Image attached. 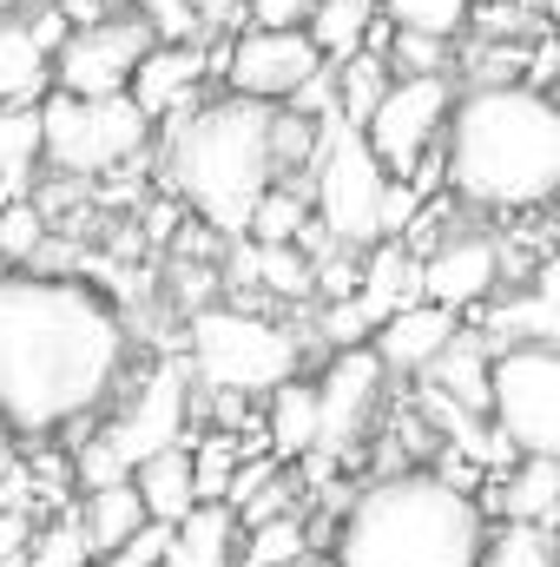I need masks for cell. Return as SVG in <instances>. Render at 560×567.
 <instances>
[{
    "label": "cell",
    "mask_w": 560,
    "mask_h": 567,
    "mask_svg": "<svg viewBox=\"0 0 560 567\" xmlns=\"http://www.w3.org/2000/svg\"><path fill=\"white\" fill-rule=\"evenodd\" d=\"M33 555V522L27 508H0V567H27Z\"/></svg>",
    "instance_id": "obj_38"
},
{
    "label": "cell",
    "mask_w": 560,
    "mask_h": 567,
    "mask_svg": "<svg viewBox=\"0 0 560 567\" xmlns=\"http://www.w3.org/2000/svg\"><path fill=\"white\" fill-rule=\"evenodd\" d=\"M271 126H278V106L231 93V100L178 113L172 133H165V178H172V192L225 245L251 238L258 205L271 198V185H283Z\"/></svg>",
    "instance_id": "obj_4"
},
{
    "label": "cell",
    "mask_w": 560,
    "mask_h": 567,
    "mask_svg": "<svg viewBox=\"0 0 560 567\" xmlns=\"http://www.w3.org/2000/svg\"><path fill=\"white\" fill-rule=\"evenodd\" d=\"M416 258H422V297L442 303V310H462V317L475 303H488L495 284H501V245L481 238V231H448L442 245H428Z\"/></svg>",
    "instance_id": "obj_14"
},
{
    "label": "cell",
    "mask_w": 560,
    "mask_h": 567,
    "mask_svg": "<svg viewBox=\"0 0 560 567\" xmlns=\"http://www.w3.org/2000/svg\"><path fill=\"white\" fill-rule=\"evenodd\" d=\"M238 535H245L238 508L205 502V508H191V522H178V528H172V561H165V567H245Z\"/></svg>",
    "instance_id": "obj_19"
},
{
    "label": "cell",
    "mask_w": 560,
    "mask_h": 567,
    "mask_svg": "<svg viewBox=\"0 0 560 567\" xmlns=\"http://www.w3.org/2000/svg\"><path fill=\"white\" fill-rule=\"evenodd\" d=\"M0 468H13V429L0 423Z\"/></svg>",
    "instance_id": "obj_41"
},
{
    "label": "cell",
    "mask_w": 560,
    "mask_h": 567,
    "mask_svg": "<svg viewBox=\"0 0 560 567\" xmlns=\"http://www.w3.org/2000/svg\"><path fill=\"white\" fill-rule=\"evenodd\" d=\"M139 13L158 33V47H198V33H205V13L191 0H139Z\"/></svg>",
    "instance_id": "obj_35"
},
{
    "label": "cell",
    "mask_w": 560,
    "mask_h": 567,
    "mask_svg": "<svg viewBox=\"0 0 560 567\" xmlns=\"http://www.w3.org/2000/svg\"><path fill=\"white\" fill-rule=\"evenodd\" d=\"M488 423L515 442V455L560 462V343L495 350V410Z\"/></svg>",
    "instance_id": "obj_8"
},
{
    "label": "cell",
    "mask_w": 560,
    "mask_h": 567,
    "mask_svg": "<svg viewBox=\"0 0 560 567\" xmlns=\"http://www.w3.org/2000/svg\"><path fill=\"white\" fill-rule=\"evenodd\" d=\"M317 231V205L303 185H271V198L251 218V245H303Z\"/></svg>",
    "instance_id": "obj_27"
},
{
    "label": "cell",
    "mask_w": 560,
    "mask_h": 567,
    "mask_svg": "<svg viewBox=\"0 0 560 567\" xmlns=\"http://www.w3.org/2000/svg\"><path fill=\"white\" fill-rule=\"evenodd\" d=\"M133 482H139V495H145V515H152V522H165V528H178V522H191V508H205V502H198L191 442H185V449H165V455H152Z\"/></svg>",
    "instance_id": "obj_22"
},
{
    "label": "cell",
    "mask_w": 560,
    "mask_h": 567,
    "mask_svg": "<svg viewBox=\"0 0 560 567\" xmlns=\"http://www.w3.org/2000/svg\"><path fill=\"white\" fill-rule=\"evenodd\" d=\"M317 442H323V396H317L310 377H297L278 396H265V449L278 462H310Z\"/></svg>",
    "instance_id": "obj_18"
},
{
    "label": "cell",
    "mask_w": 560,
    "mask_h": 567,
    "mask_svg": "<svg viewBox=\"0 0 560 567\" xmlns=\"http://www.w3.org/2000/svg\"><path fill=\"white\" fill-rule=\"evenodd\" d=\"M383 20L403 27V33L455 40L462 27H475V0H383Z\"/></svg>",
    "instance_id": "obj_29"
},
{
    "label": "cell",
    "mask_w": 560,
    "mask_h": 567,
    "mask_svg": "<svg viewBox=\"0 0 560 567\" xmlns=\"http://www.w3.org/2000/svg\"><path fill=\"white\" fill-rule=\"evenodd\" d=\"M455 100H462L455 73H422V80H396V86L383 93V106H376V120H370L363 133H370V145H376V158L390 165V178L416 185L422 172H428V165L442 158L448 120H455Z\"/></svg>",
    "instance_id": "obj_9"
},
{
    "label": "cell",
    "mask_w": 560,
    "mask_h": 567,
    "mask_svg": "<svg viewBox=\"0 0 560 567\" xmlns=\"http://www.w3.org/2000/svg\"><path fill=\"white\" fill-rule=\"evenodd\" d=\"M7 7H20V0H0V13H7Z\"/></svg>",
    "instance_id": "obj_43"
},
{
    "label": "cell",
    "mask_w": 560,
    "mask_h": 567,
    "mask_svg": "<svg viewBox=\"0 0 560 567\" xmlns=\"http://www.w3.org/2000/svg\"><path fill=\"white\" fill-rule=\"evenodd\" d=\"M390 66H396V80H422V73H448V40H428V33H390V53H383Z\"/></svg>",
    "instance_id": "obj_34"
},
{
    "label": "cell",
    "mask_w": 560,
    "mask_h": 567,
    "mask_svg": "<svg viewBox=\"0 0 560 567\" xmlns=\"http://www.w3.org/2000/svg\"><path fill=\"white\" fill-rule=\"evenodd\" d=\"M126 317L86 278L7 271L0 278V423L60 435L106 410L126 377Z\"/></svg>",
    "instance_id": "obj_1"
},
{
    "label": "cell",
    "mask_w": 560,
    "mask_h": 567,
    "mask_svg": "<svg viewBox=\"0 0 560 567\" xmlns=\"http://www.w3.org/2000/svg\"><path fill=\"white\" fill-rule=\"evenodd\" d=\"M152 47H158V33L145 27V13L139 7H133V13L120 7V13L80 27V33L60 47V60H53V93H73V100L133 93V80H139V66H145Z\"/></svg>",
    "instance_id": "obj_10"
},
{
    "label": "cell",
    "mask_w": 560,
    "mask_h": 567,
    "mask_svg": "<svg viewBox=\"0 0 560 567\" xmlns=\"http://www.w3.org/2000/svg\"><path fill=\"white\" fill-rule=\"evenodd\" d=\"M53 53L33 40L27 20H0V106H46Z\"/></svg>",
    "instance_id": "obj_20"
},
{
    "label": "cell",
    "mask_w": 560,
    "mask_h": 567,
    "mask_svg": "<svg viewBox=\"0 0 560 567\" xmlns=\"http://www.w3.org/2000/svg\"><path fill=\"white\" fill-rule=\"evenodd\" d=\"M495 515H501V522H528V528H560V462L521 455V462L501 475Z\"/></svg>",
    "instance_id": "obj_21"
},
{
    "label": "cell",
    "mask_w": 560,
    "mask_h": 567,
    "mask_svg": "<svg viewBox=\"0 0 560 567\" xmlns=\"http://www.w3.org/2000/svg\"><path fill=\"white\" fill-rule=\"evenodd\" d=\"M93 535H86V515H60L53 528H40L33 535V555L27 567H93Z\"/></svg>",
    "instance_id": "obj_33"
},
{
    "label": "cell",
    "mask_w": 560,
    "mask_h": 567,
    "mask_svg": "<svg viewBox=\"0 0 560 567\" xmlns=\"http://www.w3.org/2000/svg\"><path fill=\"white\" fill-rule=\"evenodd\" d=\"M488 508L442 468H396L350 495L330 561L336 567H481Z\"/></svg>",
    "instance_id": "obj_3"
},
{
    "label": "cell",
    "mask_w": 560,
    "mask_h": 567,
    "mask_svg": "<svg viewBox=\"0 0 560 567\" xmlns=\"http://www.w3.org/2000/svg\"><path fill=\"white\" fill-rule=\"evenodd\" d=\"M528 290H535V297H541V303H548V310L560 317V251H548V258L535 265V278H528Z\"/></svg>",
    "instance_id": "obj_39"
},
{
    "label": "cell",
    "mask_w": 560,
    "mask_h": 567,
    "mask_svg": "<svg viewBox=\"0 0 560 567\" xmlns=\"http://www.w3.org/2000/svg\"><path fill=\"white\" fill-rule=\"evenodd\" d=\"M310 13H317V0H245V20L251 27H271V33L310 27Z\"/></svg>",
    "instance_id": "obj_37"
},
{
    "label": "cell",
    "mask_w": 560,
    "mask_h": 567,
    "mask_svg": "<svg viewBox=\"0 0 560 567\" xmlns=\"http://www.w3.org/2000/svg\"><path fill=\"white\" fill-rule=\"evenodd\" d=\"M390 86H396V66H390L383 53H356V60H343V66H336V100H343V120H350V126H370Z\"/></svg>",
    "instance_id": "obj_26"
},
{
    "label": "cell",
    "mask_w": 560,
    "mask_h": 567,
    "mask_svg": "<svg viewBox=\"0 0 560 567\" xmlns=\"http://www.w3.org/2000/svg\"><path fill=\"white\" fill-rule=\"evenodd\" d=\"M40 126H46V165L60 178H106V172L133 165L152 140V113L133 93H113V100L46 93Z\"/></svg>",
    "instance_id": "obj_7"
},
{
    "label": "cell",
    "mask_w": 560,
    "mask_h": 567,
    "mask_svg": "<svg viewBox=\"0 0 560 567\" xmlns=\"http://www.w3.org/2000/svg\"><path fill=\"white\" fill-rule=\"evenodd\" d=\"M554 548H560V528H554Z\"/></svg>",
    "instance_id": "obj_44"
},
{
    "label": "cell",
    "mask_w": 560,
    "mask_h": 567,
    "mask_svg": "<svg viewBox=\"0 0 560 567\" xmlns=\"http://www.w3.org/2000/svg\"><path fill=\"white\" fill-rule=\"evenodd\" d=\"M317 535L303 528V515H283V522H265V528H245V567H303L317 548Z\"/></svg>",
    "instance_id": "obj_28"
},
{
    "label": "cell",
    "mask_w": 560,
    "mask_h": 567,
    "mask_svg": "<svg viewBox=\"0 0 560 567\" xmlns=\"http://www.w3.org/2000/svg\"><path fill=\"white\" fill-rule=\"evenodd\" d=\"M310 205H317V231L336 251H376L390 245V205H396V178L376 158V145L363 126L330 120L323 152L310 172Z\"/></svg>",
    "instance_id": "obj_6"
},
{
    "label": "cell",
    "mask_w": 560,
    "mask_h": 567,
    "mask_svg": "<svg viewBox=\"0 0 560 567\" xmlns=\"http://www.w3.org/2000/svg\"><path fill=\"white\" fill-rule=\"evenodd\" d=\"M468 330V317L462 310H442V303H409V310H396L383 330H376V357H383V370L390 377H428L442 357H448V343Z\"/></svg>",
    "instance_id": "obj_15"
},
{
    "label": "cell",
    "mask_w": 560,
    "mask_h": 567,
    "mask_svg": "<svg viewBox=\"0 0 560 567\" xmlns=\"http://www.w3.org/2000/svg\"><path fill=\"white\" fill-rule=\"evenodd\" d=\"M323 47L310 40V27L297 33H271V27H245L225 53V80L238 100H265V106H290L317 73H323Z\"/></svg>",
    "instance_id": "obj_13"
},
{
    "label": "cell",
    "mask_w": 560,
    "mask_h": 567,
    "mask_svg": "<svg viewBox=\"0 0 560 567\" xmlns=\"http://www.w3.org/2000/svg\"><path fill=\"white\" fill-rule=\"evenodd\" d=\"M442 185L455 205L488 218L560 205V93L535 80L462 86L442 140Z\"/></svg>",
    "instance_id": "obj_2"
},
{
    "label": "cell",
    "mask_w": 560,
    "mask_h": 567,
    "mask_svg": "<svg viewBox=\"0 0 560 567\" xmlns=\"http://www.w3.org/2000/svg\"><path fill=\"white\" fill-rule=\"evenodd\" d=\"M145 522V495L139 482H120V488H100V495H86V535H93V555L100 561H113L133 535H139Z\"/></svg>",
    "instance_id": "obj_25"
},
{
    "label": "cell",
    "mask_w": 560,
    "mask_h": 567,
    "mask_svg": "<svg viewBox=\"0 0 560 567\" xmlns=\"http://www.w3.org/2000/svg\"><path fill=\"white\" fill-rule=\"evenodd\" d=\"M191 468H198V502H231V482L245 468V442L211 429V435L191 442Z\"/></svg>",
    "instance_id": "obj_30"
},
{
    "label": "cell",
    "mask_w": 560,
    "mask_h": 567,
    "mask_svg": "<svg viewBox=\"0 0 560 567\" xmlns=\"http://www.w3.org/2000/svg\"><path fill=\"white\" fill-rule=\"evenodd\" d=\"M554 47H560V33H554Z\"/></svg>",
    "instance_id": "obj_45"
},
{
    "label": "cell",
    "mask_w": 560,
    "mask_h": 567,
    "mask_svg": "<svg viewBox=\"0 0 560 567\" xmlns=\"http://www.w3.org/2000/svg\"><path fill=\"white\" fill-rule=\"evenodd\" d=\"M422 390L455 403L462 416H488L495 410V343H488V330H462L448 343V357L422 377Z\"/></svg>",
    "instance_id": "obj_16"
},
{
    "label": "cell",
    "mask_w": 560,
    "mask_h": 567,
    "mask_svg": "<svg viewBox=\"0 0 560 567\" xmlns=\"http://www.w3.org/2000/svg\"><path fill=\"white\" fill-rule=\"evenodd\" d=\"M383 390H390V370L383 357L363 343V350H336L317 377V396H323V442L310 455V475H330L343 455H356V442L376 429L383 410Z\"/></svg>",
    "instance_id": "obj_11"
},
{
    "label": "cell",
    "mask_w": 560,
    "mask_h": 567,
    "mask_svg": "<svg viewBox=\"0 0 560 567\" xmlns=\"http://www.w3.org/2000/svg\"><path fill=\"white\" fill-rule=\"evenodd\" d=\"M376 27H383V20H376V0H317V13H310V40L323 47L330 66L370 53Z\"/></svg>",
    "instance_id": "obj_24"
},
{
    "label": "cell",
    "mask_w": 560,
    "mask_h": 567,
    "mask_svg": "<svg viewBox=\"0 0 560 567\" xmlns=\"http://www.w3.org/2000/svg\"><path fill=\"white\" fill-rule=\"evenodd\" d=\"M185 350H191V377L205 390H231V396H278L283 383L303 377V337L245 303H205L185 317Z\"/></svg>",
    "instance_id": "obj_5"
},
{
    "label": "cell",
    "mask_w": 560,
    "mask_h": 567,
    "mask_svg": "<svg viewBox=\"0 0 560 567\" xmlns=\"http://www.w3.org/2000/svg\"><path fill=\"white\" fill-rule=\"evenodd\" d=\"M46 165V126L40 106H0V192L27 198L33 172Z\"/></svg>",
    "instance_id": "obj_23"
},
{
    "label": "cell",
    "mask_w": 560,
    "mask_h": 567,
    "mask_svg": "<svg viewBox=\"0 0 560 567\" xmlns=\"http://www.w3.org/2000/svg\"><path fill=\"white\" fill-rule=\"evenodd\" d=\"M165 561H172V528H165V522H145L106 567H165Z\"/></svg>",
    "instance_id": "obj_36"
},
{
    "label": "cell",
    "mask_w": 560,
    "mask_h": 567,
    "mask_svg": "<svg viewBox=\"0 0 560 567\" xmlns=\"http://www.w3.org/2000/svg\"><path fill=\"white\" fill-rule=\"evenodd\" d=\"M40 251H46V212H40L33 198L0 205V265L33 271V258H40Z\"/></svg>",
    "instance_id": "obj_32"
},
{
    "label": "cell",
    "mask_w": 560,
    "mask_h": 567,
    "mask_svg": "<svg viewBox=\"0 0 560 567\" xmlns=\"http://www.w3.org/2000/svg\"><path fill=\"white\" fill-rule=\"evenodd\" d=\"M185 416H191V363H158L139 383V396L100 429V442L126 462V475H139L152 455L185 449Z\"/></svg>",
    "instance_id": "obj_12"
},
{
    "label": "cell",
    "mask_w": 560,
    "mask_h": 567,
    "mask_svg": "<svg viewBox=\"0 0 560 567\" xmlns=\"http://www.w3.org/2000/svg\"><path fill=\"white\" fill-rule=\"evenodd\" d=\"M191 7L205 13V27H218V20H231V13H238L245 0H191Z\"/></svg>",
    "instance_id": "obj_40"
},
{
    "label": "cell",
    "mask_w": 560,
    "mask_h": 567,
    "mask_svg": "<svg viewBox=\"0 0 560 567\" xmlns=\"http://www.w3.org/2000/svg\"><path fill=\"white\" fill-rule=\"evenodd\" d=\"M205 73H211L205 47H152L139 80H133V100L152 120H178V113H191V93H198Z\"/></svg>",
    "instance_id": "obj_17"
},
{
    "label": "cell",
    "mask_w": 560,
    "mask_h": 567,
    "mask_svg": "<svg viewBox=\"0 0 560 567\" xmlns=\"http://www.w3.org/2000/svg\"><path fill=\"white\" fill-rule=\"evenodd\" d=\"M535 7H541V13H548V20L560 27V0H535Z\"/></svg>",
    "instance_id": "obj_42"
},
{
    "label": "cell",
    "mask_w": 560,
    "mask_h": 567,
    "mask_svg": "<svg viewBox=\"0 0 560 567\" xmlns=\"http://www.w3.org/2000/svg\"><path fill=\"white\" fill-rule=\"evenodd\" d=\"M481 567H560L554 528H528V522H495Z\"/></svg>",
    "instance_id": "obj_31"
}]
</instances>
